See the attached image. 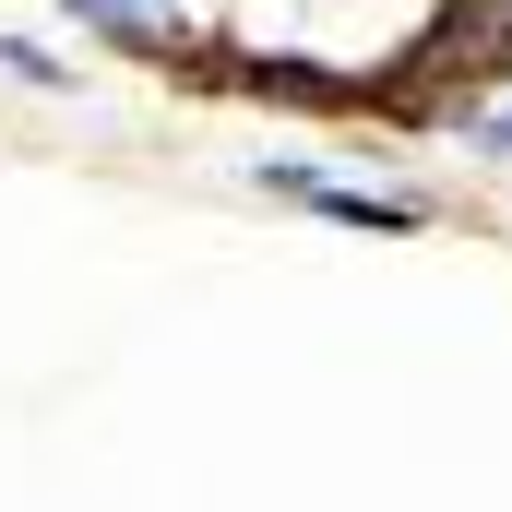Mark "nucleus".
Segmentation results:
<instances>
[{
  "mask_svg": "<svg viewBox=\"0 0 512 512\" xmlns=\"http://www.w3.org/2000/svg\"><path fill=\"white\" fill-rule=\"evenodd\" d=\"M96 48H131V60H179L191 48V0H60Z\"/></svg>",
  "mask_w": 512,
  "mask_h": 512,
  "instance_id": "2",
  "label": "nucleus"
},
{
  "mask_svg": "<svg viewBox=\"0 0 512 512\" xmlns=\"http://www.w3.org/2000/svg\"><path fill=\"white\" fill-rule=\"evenodd\" d=\"M239 179L274 191V203H298V215H322V227H358V239H405V227H429V203H417V191H358V179L298 167V155H251Z\"/></svg>",
  "mask_w": 512,
  "mask_h": 512,
  "instance_id": "1",
  "label": "nucleus"
},
{
  "mask_svg": "<svg viewBox=\"0 0 512 512\" xmlns=\"http://www.w3.org/2000/svg\"><path fill=\"white\" fill-rule=\"evenodd\" d=\"M0 84H24V96H84V72H72L60 48H36V36H0Z\"/></svg>",
  "mask_w": 512,
  "mask_h": 512,
  "instance_id": "3",
  "label": "nucleus"
}]
</instances>
